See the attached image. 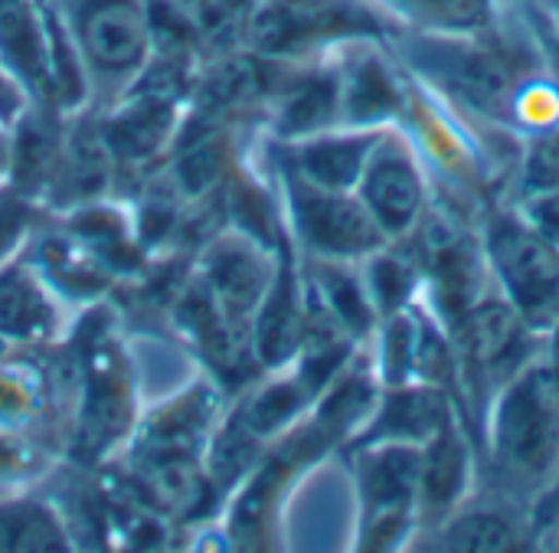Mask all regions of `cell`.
<instances>
[{
    "instance_id": "cell-6",
    "label": "cell",
    "mask_w": 559,
    "mask_h": 553,
    "mask_svg": "<svg viewBox=\"0 0 559 553\" xmlns=\"http://www.w3.org/2000/svg\"><path fill=\"white\" fill-rule=\"evenodd\" d=\"M488 259L527 328L559 325V249L527 220L498 216L488 226Z\"/></svg>"
},
{
    "instance_id": "cell-17",
    "label": "cell",
    "mask_w": 559,
    "mask_h": 553,
    "mask_svg": "<svg viewBox=\"0 0 559 553\" xmlns=\"http://www.w3.org/2000/svg\"><path fill=\"white\" fill-rule=\"evenodd\" d=\"M229 407L262 443H272L311 413L314 393L295 374V367H282L259 374L229 400Z\"/></svg>"
},
{
    "instance_id": "cell-12",
    "label": "cell",
    "mask_w": 559,
    "mask_h": 553,
    "mask_svg": "<svg viewBox=\"0 0 559 553\" xmlns=\"http://www.w3.org/2000/svg\"><path fill=\"white\" fill-rule=\"evenodd\" d=\"M305 266L298 259V249L288 243L278 256L269 292L249 318V341L262 374L295 364L305 331Z\"/></svg>"
},
{
    "instance_id": "cell-10",
    "label": "cell",
    "mask_w": 559,
    "mask_h": 553,
    "mask_svg": "<svg viewBox=\"0 0 559 553\" xmlns=\"http://www.w3.org/2000/svg\"><path fill=\"white\" fill-rule=\"evenodd\" d=\"M357 197L364 200V207L370 210L373 223L383 230L386 239H403L419 226L426 187L416 161L396 134L383 131V138L377 141L357 184Z\"/></svg>"
},
{
    "instance_id": "cell-9",
    "label": "cell",
    "mask_w": 559,
    "mask_h": 553,
    "mask_svg": "<svg viewBox=\"0 0 559 553\" xmlns=\"http://www.w3.org/2000/svg\"><path fill=\"white\" fill-rule=\"evenodd\" d=\"M26 259L72 315L118 298L115 275L49 213L29 236Z\"/></svg>"
},
{
    "instance_id": "cell-18",
    "label": "cell",
    "mask_w": 559,
    "mask_h": 553,
    "mask_svg": "<svg viewBox=\"0 0 559 553\" xmlns=\"http://www.w3.org/2000/svg\"><path fill=\"white\" fill-rule=\"evenodd\" d=\"M449 426V407L445 397L432 387H390L386 397H380L373 416L367 426L357 433L350 443L357 446H373V443H429L439 430Z\"/></svg>"
},
{
    "instance_id": "cell-4",
    "label": "cell",
    "mask_w": 559,
    "mask_h": 553,
    "mask_svg": "<svg viewBox=\"0 0 559 553\" xmlns=\"http://www.w3.org/2000/svg\"><path fill=\"white\" fill-rule=\"evenodd\" d=\"M498 462L521 482L544 479L559 459V370L534 367L521 374L498 410Z\"/></svg>"
},
{
    "instance_id": "cell-20",
    "label": "cell",
    "mask_w": 559,
    "mask_h": 553,
    "mask_svg": "<svg viewBox=\"0 0 559 553\" xmlns=\"http://www.w3.org/2000/svg\"><path fill=\"white\" fill-rule=\"evenodd\" d=\"M269 443H262L236 413L233 407L223 413V420L216 423L210 443H206V452H203V472H206V485L219 505V515H223V505L229 502V495L242 485V479L255 469V462L262 459Z\"/></svg>"
},
{
    "instance_id": "cell-16",
    "label": "cell",
    "mask_w": 559,
    "mask_h": 553,
    "mask_svg": "<svg viewBox=\"0 0 559 553\" xmlns=\"http://www.w3.org/2000/svg\"><path fill=\"white\" fill-rule=\"evenodd\" d=\"M72 525L43 485L0 492V551H75Z\"/></svg>"
},
{
    "instance_id": "cell-24",
    "label": "cell",
    "mask_w": 559,
    "mask_h": 553,
    "mask_svg": "<svg viewBox=\"0 0 559 553\" xmlns=\"http://www.w3.org/2000/svg\"><path fill=\"white\" fill-rule=\"evenodd\" d=\"M390 10H400L413 23L442 33H475L491 23V0H380Z\"/></svg>"
},
{
    "instance_id": "cell-13",
    "label": "cell",
    "mask_w": 559,
    "mask_h": 553,
    "mask_svg": "<svg viewBox=\"0 0 559 553\" xmlns=\"http://www.w3.org/2000/svg\"><path fill=\"white\" fill-rule=\"evenodd\" d=\"M0 69L26 105L59 111L52 98L46 0H0Z\"/></svg>"
},
{
    "instance_id": "cell-21",
    "label": "cell",
    "mask_w": 559,
    "mask_h": 553,
    "mask_svg": "<svg viewBox=\"0 0 559 553\" xmlns=\"http://www.w3.org/2000/svg\"><path fill=\"white\" fill-rule=\"evenodd\" d=\"M468 479V452L452 423L439 430L426 449H423V466H419V495H416V511L423 515H445L455 508V502L465 492Z\"/></svg>"
},
{
    "instance_id": "cell-3",
    "label": "cell",
    "mask_w": 559,
    "mask_h": 553,
    "mask_svg": "<svg viewBox=\"0 0 559 553\" xmlns=\"http://www.w3.org/2000/svg\"><path fill=\"white\" fill-rule=\"evenodd\" d=\"M285 230L298 252L308 259H337V262H364L390 239L373 223L370 210L357 197V190H328L318 187L295 170L282 167L272 157Z\"/></svg>"
},
{
    "instance_id": "cell-19",
    "label": "cell",
    "mask_w": 559,
    "mask_h": 553,
    "mask_svg": "<svg viewBox=\"0 0 559 553\" xmlns=\"http://www.w3.org/2000/svg\"><path fill=\"white\" fill-rule=\"evenodd\" d=\"M527 341V321L511 302H475L459 315V344L472 367L504 370L518 364Z\"/></svg>"
},
{
    "instance_id": "cell-29",
    "label": "cell",
    "mask_w": 559,
    "mask_h": 553,
    "mask_svg": "<svg viewBox=\"0 0 559 553\" xmlns=\"http://www.w3.org/2000/svg\"><path fill=\"white\" fill-rule=\"evenodd\" d=\"M10 167H13V121L0 118V187L10 184Z\"/></svg>"
},
{
    "instance_id": "cell-2",
    "label": "cell",
    "mask_w": 559,
    "mask_h": 553,
    "mask_svg": "<svg viewBox=\"0 0 559 553\" xmlns=\"http://www.w3.org/2000/svg\"><path fill=\"white\" fill-rule=\"evenodd\" d=\"M79 46L92 111L118 102L154 56L151 0H56Z\"/></svg>"
},
{
    "instance_id": "cell-14",
    "label": "cell",
    "mask_w": 559,
    "mask_h": 553,
    "mask_svg": "<svg viewBox=\"0 0 559 553\" xmlns=\"http://www.w3.org/2000/svg\"><path fill=\"white\" fill-rule=\"evenodd\" d=\"M380 138H383V128L334 125V128L308 134L301 141H288V144L269 141V148L282 167L295 170L298 177H305L318 187L357 190L364 167H367Z\"/></svg>"
},
{
    "instance_id": "cell-1",
    "label": "cell",
    "mask_w": 559,
    "mask_h": 553,
    "mask_svg": "<svg viewBox=\"0 0 559 553\" xmlns=\"http://www.w3.org/2000/svg\"><path fill=\"white\" fill-rule=\"evenodd\" d=\"M62 344L72 364L66 466L102 469L124 449L144 410V377L118 302L79 311Z\"/></svg>"
},
{
    "instance_id": "cell-8",
    "label": "cell",
    "mask_w": 559,
    "mask_h": 553,
    "mask_svg": "<svg viewBox=\"0 0 559 553\" xmlns=\"http://www.w3.org/2000/svg\"><path fill=\"white\" fill-rule=\"evenodd\" d=\"M75 315L52 295L26 259V249L0 262V341L7 348L39 351L66 341Z\"/></svg>"
},
{
    "instance_id": "cell-23",
    "label": "cell",
    "mask_w": 559,
    "mask_h": 553,
    "mask_svg": "<svg viewBox=\"0 0 559 553\" xmlns=\"http://www.w3.org/2000/svg\"><path fill=\"white\" fill-rule=\"evenodd\" d=\"M360 275H364L367 295L380 318L403 311V305L409 302V295L416 289V266L403 256L386 252V246L364 259Z\"/></svg>"
},
{
    "instance_id": "cell-11",
    "label": "cell",
    "mask_w": 559,
    "mask_h": 553,
    "mask_svg": "<svg viewBox=\"0 0 559 553\" xmlns=\"http://www.w3.org/2000/svg\"><path fill=\"white\" fill-rule=\"evenodd\" d=\"M111 193H118V167L102 138L95 111L69 115L43 210L66 213L79 203L102 200Z\"/></svg>"
},
{
    "instance_id": "cell-7",
    "label": "cell",
    "mask_w": 559,
    "mask_h": 553,
    "mask_svg": "<svg viewBox=\"0 0 559 553\" xmlns=\"http://www.w3.org/2000/svg\"><path fill=\"white\" fill-rule=\"evenodd\" d=\"M282 249H272L233 226H219L193 252V275L229 318L249 325L275 279Z\"/></svg>"
},
{
    "instance_id": "cell-22",
    "label": "cell",
    "mask_w": 559,
    "mask_h": 553,
    "mask_svg": "<svg viewBox=\"0 0 559 553\" xmlns=\"http://www.w3.org/2000/svg\"><path fill=\"white\" fill-rule=\"evenodd\" d=\"M341 75V121L383 128L386 115L396 111V82L383 62L370 52L337 66Z\"/></svg>"
},
{
    "instance_id": "cell-26",
    "label": "cell",
    "mask_w": 559,
    "mask_h": 553,
    "mask_svg": "<svg viewBox=\"0 0 559 553\" xmlns=\"http://www.w3.org/2000/svg\"><path fill=\"white\" fill-rule=\"evenodd\" d=\"M416 348H419V328L406 318V311L390 315L380 341V374L386 387H400L409 380L416 367Z\"/></svg>"
},
{
    "instance_id": "cell-28",
    "label": "cell",
    "mask_w": 559,
    "mask_h": 553,
    "mask_svg": "<svg viewBox=\"0 0 559 553\" xmlns=\"http://www.w3.org/2000/svg\"><path fill=\"white\" fill-rule=\"evenodd\" d=\"M527 223L559 249V190H547V193H531L527 203Z\"/></svg>"
},
{
    "instance_id": "cell-27",
    "label": "cell",
    "mask_w": 559,
    "mask_h": 553,
    "mask_svg": "<svg viewBox=\"0 0 559 553\" xmlns=\"http://www.w3.org/2000/svg\"><path fill=\"white\" fill-rule=\"evenodd\" d=\"M524 184L531 193L559 190V128L544 131L524 157Z\"/></svg>"
},
{
    "instance_id": "cell-25",
    "label": "cell",
    "mask_w": 559,
    "mask_h": 553,
    "mask_svg": "<svg viewBox=\"0 0 559 553\" xmlns=\"http://www.w3.org/2000/svg\"><path fill=\"white\" fill-rule=\"evenodd\" d=\"M442 548L449 551H511L518 548L514 525L495 511H468L445 525Z\"/></svg>"
},
{
    "instance_id": "cell-5",
    "label": "cell",
    "mask_w": 559,
    "mask_h": 553,
    "mask_svg": "<svg viewBox=\"0 0 559 553\" xmlns=\"http://www.w3.org/2000/svg\"><path fill=\"white\" fill-rule=\"evenodd\" d=\"M423 449L413 443L357 446V495L364 505L360 551L400 548L409 534L419 495Z\"/></svg>"
},
{
    "instance_id": "cell-15",
    "label": "cell",
    "mask_w": 559,
    "mask_h": 553,
    "mask_svg": "<svg viewBox=\"0 0 559 553\" xmlns=\"http://www.w3.org/2000/svg\"><path fill=\"white\" fill-rule=\"evenodd\" d=\"M49 216H56L115 275L118 285L141 279L147 272V266L154 262L138 239L131 203L118 193L102 197V200H88V203H79L66 213H49Z\"/></svg>"
}]
</instances>
